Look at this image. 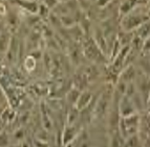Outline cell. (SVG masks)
I'll return each instance as SVG.
<instances>
[{"mask_svg": "<svg viewBox=\"0 0 150 147\" xmlns=\"http://www.w3.org/2000/svg\"><path fill=\"white\" fill-rule=\"evenodd\" d=\"M59 1H68V0H59Z\"/></svg>", "mask_w": 150, "mask_h": 147, "instance_id": "obj_3", "label": "cell"}, {"mask_svg": "<svg viewBox=\"0 0 150 147\" xmlns=\"http://www.w3.org/2000/svg\"><path fill=\"white\" fill-rule=\"evenodd\" d=\"M6 15V5L0 1V16Z\"/></svg>", "mask_w": 150, "mask_h": 147, "instance_id": "obj_2", "label": "cell"}, {"mask_svg": "<svg viewBox=\"0 0 150 147\" xmlns=\"http://www.w3.org/2000/svg\"><path fill=\"white\" fill-rule=\"evenodd\" d=\"M59 0H42V3L41 4L45 5L47 8H55L56 5L59 4Z\"/></svg>", "mask_w": 150, "mask_h": 147, "instance_id": "obj_1", "label": "cell"}, {"mask_svg": "<svg viewBox=\"0 0 150 147\" xmlns=\"http://www.w3.org/2000/svg\"><path fill=\"white\" fill-rule=\"evenodd\" d=\"M0 1H1V0H0Z\"/></svg>", "mask_w": 150, "mask_h": 147, "instance_id": "obj_4", "label": "cell"}]
</instances>
